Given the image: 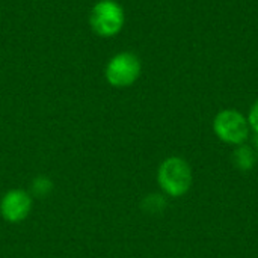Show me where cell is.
<instances>
[{
  "mask_svg": "<svg viewBox=\"0 0 258 258\" xmlns=\"http://www.w3.org/2000/svg\"><path fill=\"white\" fill-rule=\"evenodd\" d=\"M159 184L169 197L184 195L192 183V174L189 165L180 157L166 159L159 168Z\"/></svg>",
  "mask_w": 258,
  "mask_h": 258,
  "instance_id": "cell-1",
  "label": "cell"
},
{
  "mask_svg": "<svg viewBox=\"0 0 258 258\" xmlns=\"http://www.w3.org/2000/svg\"><path fill=\"white\" fill-rule=\"evenodd\" d=\"M216 135L228 144H242L248 138V121L236 110H222L213 122Z\"/></svg>",
  "mask_w": 258,
  "mask_h": 258,
  "instance_id": "cell-2",
  "label": "cell"
},
{
  "mask_svg": "<svg viewBox=\"0 0 258 258\" xmlns=\"http://www.w3.org/2000/svg\"><path fill=\"white\" fill-rule=\"evenodd\" d=\"M122 9L112 0H103L92 9L91 24L101 36H112L122 27Z\"/></svg>",
  "mask_w": 258,
  "mask_h": 258,
  "instance_id": "cell-3",
  "label": "cell"
},
{
  "mask_svg": "<svg viewBox=\"0 0 258 258\" xmlns=\"http://www.w3.org/2000/svg\"><path fill=\"white\" fill-rule=\"evenodd\" d=\"M141 74V63L135 54L121 53L115 56L106 70V77L110 85L124 88L130 86Z\"/></svg>",
  "mask_w": 258,
  "mask_h": 258,
  "instance_id": "cell-4",
  "label": "cell"
},
{
  "mask_svg": "<svg viewBox=\"0 0 258 258\" xmlns=\"http://www.w3.org/2000/svg\"><path fill=\"white\" fill-rule=\"evenodd\" d=\"M32 210V195L21 189L8 190L0 200V215L9 224L23 222Z\"/></svg>",
  "mask_w": 258,
  "mask_h": 258,
  "instance_id": "cell-5",
  "label": "cell"
},
{
  "mask_svg": "<svg viewBox=\"0 0 258 258\" xmlns=\"http://www.w3.org/2000/svg\"><path fill=\"white\" fill-rule=\"evenodd\" d=\"M51 190L53 181L45 175H39L32 181V195L36 198H45L51 194Z\"/></svg>",
  "mask_w": 258,
  "mask_h": 258,
  "instance_id": "cell-6",
  "label": "cell"
},
{
  "mask_svg": "<svg viewBox=\"0 0 258 258\" xmlns=\"http://www.w3.org/2000/svg\"><path fill=\"white\" fill-rule=\"evenodd\" d=\"M234 160H236V165L242 169V171H248L254 166V153L251 148L248 147H240L239 150H236L234 153Z\"/></svg>",
  "mask_w": 258,
  "mask_h": 258,
  "instance_id": "cell-7",
  "label": "cell"
},
{
  "mask_svg": "<svg viewBox=\"0 0 258 258\" xmlns=\"http://www.w3.org/2000/svg\"><path fill=\"white\" fill-rule=\"evenodd\" d=\"M144 209L151 213H157L165 209V200L160 195H150L144 201Z\"/></svg>",
  "mask_w": 258,
  "mask_h": 258,
  "instance_id": "cell-8",
  "label": "cell"
},
{
  "mask_svg": "<svg viewBox=\"0 0 258 258\" xmlns=\"http://www.w3.org/2000/svg\"><path fill=\"white\" fill-rule=\"evenodd\" d=\"M249 125H252V128L258 133V100L249 112Z\"/></svg>",
  "mask_w": 258,
  "mask_h": 258,
  "instance_id": "cell-9",
  "label": "cell"
},
{
  "mask_svg": "<svg viewBox=\"0 0 258 258\" xmlns=\"http://www.w3.org/2000/svg\"><path fill=\"white\" fill-rule=\"evenodd\" d=\"M257 145H258V139H257Z\"/></svg>",
  "mask_w": 258,
  "mask_h": 258,
  "instance_id": "cell-10",
  "label": "cell"
}]
</instances>
